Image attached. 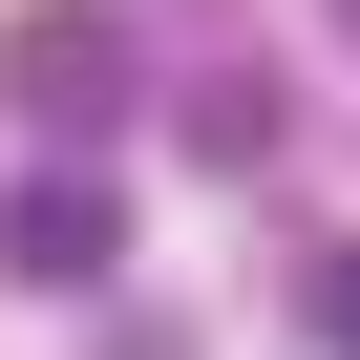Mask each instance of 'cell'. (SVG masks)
<instances>
[{
  "instance_id": "cell-6",
  "label": "cell",
  "mask_w": 360,
  "mask_h": 360,
  "mask_svg": "<svg viewBox=\"0 0 360 360\" xmlns=\"http://www.w3.org/2000/svg\"><path fill=\"white\" fill-rule=\"evenodd\" d=\"M318 22H339V43H360V0H318Z\"/></svg>"
},
{
  "instance_id": "cell-5",
  "label": "cell",
  "mask_w": 360,
  "mask_h": 360,
  "mask_svg": "<svg viewBox=\"0 0 360 360\" xmlns=\"http://www.w3.org/2000/svg\"><path fill=\"white\" fill-rule=\"evenodd\" d=\"M106 360H191V318H106Z\"/></svg>"
},
{
  "instance_id": "cell-2",
  "label": "cell",
  "mask_w": 360,
  "mask_h": 360,
  "mask_svg": "<svg viewBox=\"0 0 360 360\" xmlns=\"http://www.w3.org/2000/svg\"><path fill=\"white\" fill-rule=\"evenodd\" d=\"M106 255H127V191H106L85 148H43L22 191H0V276H43V297H85Z\"/></svg>"
},
{
  "instance_id": "cell-4",
  "label": "cell",
  "mask_w": 360,
  "mask_h": 360,
  "mask_svg": "<svg viewBox=\"0 0 360 360\" xmlns=\"http://www.w3.org/2000/svg\"><path fill=\"white\" fill-rule=\"evenodd\" d=\"M297 339H318V360H360V233H318V255H297Z\"/></svg>"
},
{
  "instance_id": "cell-1",
  "label": "cell",
  "mask_w": 360,
  "mask_h": 360,
  "mask_svg": "<svg viewBox=\"0 0 360 360\" xmlns=\"http://www.w3.org/2000/svg\"><path fill=\"white\" fill-rule=\"evenodd\" d=\"M0 106H22L43 148H85V169H106V127L148 106V43L106 22V0H22V22H0Z\"/></svg>"
},
{
  "instance_id": "cell-3",
  "label": "cell",
  "mask_w": 360,
  "mask_h": 360,
  "mask_svg": "<svg viewBox=\"0 0 360 360\" xmlns=\"http://www.w3.org/2000/svg\"><path fill=\"white\" fill-rule=\"evenodd\" d=\"M191 148H212V169H255V148H276V85H255V64H212V85H191Z\"/></svg>"
}]
</instances>
